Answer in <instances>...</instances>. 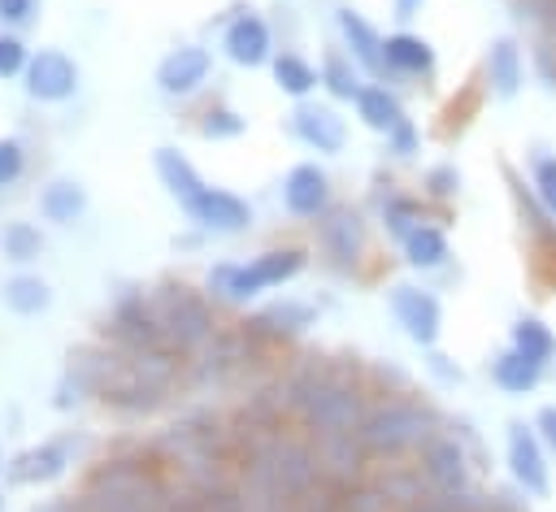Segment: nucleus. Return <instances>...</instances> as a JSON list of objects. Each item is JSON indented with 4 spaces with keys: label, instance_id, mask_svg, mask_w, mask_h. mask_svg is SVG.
Instances as JSON below:
<instances>
[{
    "label": "nucleus",
    "instance_id": "f03ea898",
    "mask_svg": "<svg viewBox=\"0 0 556 512\" xmlns=\"http://www.w3.org/2000/svg\"><path fill=\"white\" fill-rule=\"evenodd\" d=\"M447 425V417L417 395H382L378 404H369L365 421H361V443L374 460H404L417 456L439 430Z\"/></svg>",
    "mask_w": 556,
    "mask_h": 512
},
{
    "label": "nucleus",
    "instance_id": "bb28decb",
    "mask_svg": "<svg viewBox=\"0 0 556 512\" xmlns=\"http://www.w3.org/2000/svg\"><path fill=\"white\" fill-rule=\"evenodd\" d=\"M486 373H491V386H495V391H504V395H513V399L534 395V391L543 386V377H547V369H543V364L526 360V356H521V351H513V347L495 351V356H491V364H486Z\"/></svg>",
    "mask_w": 556,
    "mask_h": 512
},
{
    "label": "nucleus",
    "instance_id": "49530a36",
    "mask_svg": "<svg viewBox=\"0 0 556 512\" xmlns=\"http://www.w3.org/2000/svg\"><path fill=\"white\" fill-rule=\"evenodd\" d=\"M387 152H391V156H400V161H413V156L421 152V130H417V121H413V117H404V121L387 135Z\"/></svg>",
    "mask_w": 556,
    "mask_h": 512
},
{
    "label": "nucleus",
    "instance_id": "e433bc0d",
    "mask_svg": "<svg viewBox=\"0 0 556 512\" xmlns=\"http://www.w3.org/2000/svg\"><path fill=\"white\" fill-rule=\"evenodd\" d=\"M182 490L195 499V512H248L243 490H239V482L230 473L213 477V482H200V486H182Z\"/></svg>",
    "mask_w": 556,
    "mask_h": 512
},
{
    "label": "nucleus",
    "instance_id": "f3484780",
    "mask_svg": "<svg viewBox=\"0 0 556 512\" xmlns=\"http://www.w3.org/2000/svg\"><path fill=\"white\" fill-rule=\"evenodd\" d=\"M222 48H226V56H230L235 65H243V69L274 61V35H269V22H265L261 13H252V9L235 13V17L226 22Z\"/></svg>",
    "mask_w": 556,
    "mask_h": 512
},
{
    "label": "nucleus",
    "instance_id": "5701e85b",
    "mask_svg": "<svg viewBox=\"0 0 556 512\" xmlns=\"http://www.w3.org/2000/svg\"><path fill=\"white\" fill-rule=\"evenodd\" d=\"M256 338H265V343H282V338H300L304 330H313L317 325V308L313 304H304V299H274V304H265L252 321H243Z\"/></svg>",
    "mask_w": 556,
    "mask_h": 512
},
{
    "label": "nucleus",
    "instance_id": "c85d7f7f",
    "mask_svg": "<svg viewBox=\"0 0 556 512\" xmlns=\"http://www.w3.org/2000/svg\"><path fill=\"white\" fill-rule=\"evenodd\" d=\"M356 117H361V126L365 130H374V135H391L408 113H404V104H400V95L387 87V82H365L361 87V95H356Z\"/></svg>",
    "mask_w": 556,
    "mask_h": 512
},
{
    "label": "nucleus",
    "instance_id": "2f4dec72",
    "mask_svg": "<svg viewBox=\"0 0 556 512\" xmlns=\"http://www.w3.org/2000/svg\"><path fill=\"white\" fill-rule=\"evenodd\" d=\"M65 460H70V451L61 447V443H43V447H30V451H22V456H13V464L4 469L9 473V482H52V477H61L65 473Z\"/></svg>",
    "mask_w": 556,
    "mask_h": 512
},
{
    "label": "nucleus",
    "instance_id": "6ab92c4d",
    "mask_svg": "<svg viewBox=\"0 0 556 512\" xmlns=\"http://www.w3.org/2000/svg\"><path fill=\"white\" fill-rule=\"evenodd\" d=\"M313 451H317L321 473L330 482H339V486H352V482L369 477V460L374 456L365 451L361 434H321V438H313Z\"/></svg>",
    "mask_w": 556,
    "mask_h": 512
},
{
    "label": "nucleus",
    "instance_id": "13d9d810",
    "mask_svg": "<svg viewBox=\"0 0 556 512\" xmlns=\"http://www.w3.org/2000/svg\"><path fill=\"white\" fill-rule=\"evenodd\" d=\"M486 512H491V508H486Z\"/></svg>",
    "mask_w": 556,
    "mask_h": 512
},
{
    "label": "nucleus",
    "instance_id": "cd10ccee",
    "mask_svg": "<svg viewBox=\"0 0 556 512\" xmlns=\"http://www.w3.org/2000/svg\"><path fill=\"white\" fill-rule=\"evenodd\" d=\"M400 252H404V265H408L413 273H439V269L452 260L447 230L434 226V221H421V226L400 243Z\"/></svg>",
    "mask_w": 556,
    "mask_h": 512
},
{
    "label": "nucleus",
    "instance_id": "aec40b11",
    "mask_svg": "<svg viewBox=\"0 0 556 512\" xmlns=\"http://www.w3.org/2000/svg\"><path fill=\"white\" fill-rule=\"evenodd\" d=\"M208 74H213V52L200 48V43H182V48H174V52L161 56V65H156V87H161L165 95H191L195 87L208 82Z\"/></svg>",
    "mask_w": 556,
    "mask_h": 512
},
{
    "label": "nucleus",
    "instance_id": "20e7f679",
    "mask_svg": "<svg viewBox=\"0 0 556 512\" xmlns=\"http://www.w3.org/2000/svg\"><path fill=\"white\" fill-rule=\"evenodd\" d=\"M304 265H308L304 247H269V252H261L252 260H222V265H213L204 286L217 299H226V304H248L261 291H274L282 282L300 278Z\"/></svg>",
    "mask_w": 556,
    "mask_h": 512
},
{
    "label": "nucleus",
    "instance_id": "f257e3e1",
    "mask_svg": "<svg viewBox=\"0 0 556 512\" xmlns=\"http://www.w3.org/2000/svg\"><path fill=\"white\" fill-rule=\"evenodd\" d=\"M235 447H239L235 430L213 412H187L174 425H165L156 438V456L174 469L178 486H200V482L226 477Z\"/></svg>",
    "mask_w": 556,
    "mask_h": 512
},
{
    "label": "nucleus",
    "instance_id": "8fccbe9b",
    "mask_svg": "<svg viewBox=\"0 0 556 512\" xmlns=\"http://www.w3.org/2000/svg\"><path fill=\"white\" fill-rule=\"evenodd\" d=\"M30 61H26V48H22V39L17 35H0V78H13V74H22Z\"/></svg>",
    "mask_w": 556,
    "mask_h": 512
},
{
    "label": "nucleus",
    "instance_id": "1a4fd4ad",
    "mask_svg": "<svg viewBox=\"0 0 556 512\" xmlns=\"http://www.w3.org/2000/svg\"><path fill=\"white\" fill-rule=\"evenodd\" d=\"M417 464H421L430 490H473L478 486V460L447 425L417 451Z\"/></svg>",
    "mask_w": 556,
    "mask_h": 512
},
{
    "label": "nucleus",
    "instance_id": "c756f323",
    "mask_svg": "<svg viewBox=\"0 0 556 512\" xmlns=\"http://www.w3.org/2000/svg\"><path fill=\"white\" fill-rule=\"evenodd\" d=\"M508 347L521 351L526 360L543 364L547 373L556 369V334H552V325H547L543 317H534V312L513 317V325H508Z\"/></svg>",
    "mask_w": 556,
    "mask_h": 512
},
{
    "label": "nucleus",
    "instance_id": "9b49d317",
    "mask_svg": "<svg viewBox=\"0 0 556 512\" xmlns=\"http://www.w3.org/2000/svg\"><path fill=\"white\" fill-rule=\"evenodd\" d=\"M504 182H508V200H513V213H517V226L534 252V260H556V217L543 208V200L534 195V187H526V178L504 161Z\"/></svg>",
    "mask_w": 556,
    "mask_h": 512
},
{
    "label": "nucleus",
    "instance_id": "9d476101",
    "mask_svg": "<svg viewBox=\"0 0 556 512\" xmlns=\"http://www.w3.org/2000/svg\"><path fill=\"white\" fill-rule=\"evenodd\" d=\"M387 304H391V317L404 325V334H408L421 351H430V347L439 343V334H443V304H439V295H434L430 286L395 282V286L387 291Z\"/></svg>",
    "mask_w": 556,
    "mask_h": 512
},
{
    "label": "nucleus",
    "instance_id": "0eeeda50",
    "mask_svg": "<svg viewBox=\"0 0 556 512\" xmlns=\"http://www.w3.org/2000/svg\"><path fill=\"white\" fill-rule=\"evenodd\" d=\"M148 299H152V312H156V321H161L165 343H169L178 356H195V351L217 334L213 308H208V299H204L195 286H187V282H165V286H156Z\"/></svg>",
    "mask_w": 556,
    "mask_h": 512
},
{
    "label": "nucleus",
    "instance_id": "4be33fe9",
    "mask_svg": "<svg viewBox=\"0 0 556 512\" xmlns=\"http://www.w3.org/2000/svg\"><path fill=\"white\" fill-rule=\"evenodd\" d=\"M282 208L291 217H321L330 208V178L321 165L313 161H300L287 169L282 178Z\"/></svg>",
    "mask_w": 556,
    "mask_h": 512
},
{
    "label": "nucleus",
    "instance_id": "c9c22d12",
    "mask_svg": "<svg viewBox=\"0 0 556 512\" xmlns=\"http://www.w3.org/2000/svg\"><path fill=\"white\" fill-rule=\"evenodd\" d=\"M83 208H87V191L78 182H70V178L48 182L43 195H39V213L48 221H56V226H70L74 217H83Z\"/></svg>",
    "mask_w": 556,
    "mask_h": 512
},
{
    "label": "nucleus",
    "instance_id": "3c124183",
    "mask_svg": "<svg viewBox=\"0 0 556 512\" xmlns=\"http://www.w3.org/2000/svg\"><path fill=\"white\" fill-rule=\"evenodd\" d=\"M22 174V143L17 139H0V187H9Z\"/></svg>",
    "mask_w": 556,
    "mask_h": 512
},
{
    "label": "nucleus",
    "instance_id": "a18cd8bd",
    "mask_svg": "<svg viewBox=\"0 0 556 512\" xmlns=\"http://www.w3.org/2000/svg\"><path fill=\"white\" fill-rule=\"evenodd\" d=\"M243 130H248V117L235 113L230 104H213V108L204 113V121H200V135H204V139H235V135H243Z\"/></svg>",
    "mask_w": 556,
    "mask_h": 512
},
{
    "label": "nucleus",
    "instance_id": "dca6fc26",
    "mask_svg": "<svg viewBox=\"0 0 556 512\" xmlns=\"http://www.w3.org/2000/svg\"><path fill=\"white\" fill-rule=\"evenodd\" d=\"M382 65H387V78H421L430 82L434 69H439V56H434V43L417 30H391L382 39Z\"/></svg>",
    "mask_w": 556,
    "mask_h": 512
},
{
    "label": "nucleus",
    "instance_id": "c03bdc74",
    "mask_svg": "<svg viewBox=\"0 0 556 512\" xmlns=\"http://www.w3.org/2000/svg\"><path fill=\"white\" fill-rule=\"evenodd\" d=\"M0 247H4L9 260H35L43 252V239H39V230L30 221H13V226H4Z\"/></svg>",
    "mask_w": 556,
    "mask_h": 512
},
{
    "label": "nucleus",
    "instance_id": "6e6552de",
    "mask_svg": "<svg viewBox=\"0 0 556 512\" xmlns=\"http://www.w3.org/2000/svg\"><path fill=\"white\" fill-rule=\"evenodd\" d=\"M504 469H508V482L521 486L530 499H543L552 490V464H547V447H543L534 421H521V417L508 421V430H504Z\"/></svg>",
    "mask_w": 556,
    "mask_h": 512
},
{
    "label": "nucleus",
    "instance_id": "5fc2aeb1",
    "mask_svg": "<svg viewBox=\"0 0 556 512\" xmlns=\"http://www.w3.org/2000/svg\"><path fill=\"white\" fill-rule=\"evenodd\" d=\"M30 17H35V0H0V22L22 26V22H30Z\"/></svg>",
    "mask_w": 556,
    "mask_h": 512
},
{
    "label": "nucleus",
    "instance_id": "b1692460",
    "mask_svg": "<svg viewBox=\"0 0 556 512\" xmlns=\"http://www.w3.org/2000/svg\"><path fill=\"white\" fill-rule=\"evenodd\" d=\"M334 26H339V39H343V52H348L365 74L387 78V65H382V35H378L352 4L334 9Z\"/></svg>",
    "mask_w": 556,
    "mask_h": 512
},
{
    "label": "nucleus",
    "instance_id": "864d4df0",
    "mask_svg": "<svg viewBox=\"0 0 556 512\" xmlns=\"http://www.w3.org/2000/svg\"><path fill=\"white\" fill-rule=\"evenodd\" d=\"M152 512H195V499L182 490V486H169L161 499H156V508Z\"/></svg>",
    "mask_w": 556,
    "mask_h": 512
},
{
    "label": "nucleus",
    "instance_id": "4468645a",
    "mask_svg": "<svg viewBox=\"0 0 556 512\" xmlns=\"http://www.w3.org/2000/svg\"><path fill=\"white\" fill-rule=\"evenodd\" d=\"M526 69H530V61H526V52H521V43L513 35H495L486 43V52H482V82H486V91L495 100H517L521 87H526Z\"/></svg>",
    "mask_w": 556,
    "mask_h": 512
},
{
    "label": "nucleus",
    "instance_id": "f8f14e48",
    "mask_svg": "<svg viewBox=\"0 0 556 512\" xmlns=\"http://www.w3.org/2000/svg\"><path fill=\"white\" fill-rule=\"evenodd\" d=\"M317 243H321V252L330 256V265L352 269V265L365 256V243H369V226H365L361 208H352V204H330V208L317 217Z\"/></svg>",
    "mask_w": 556,
    "mask_h": 512
},
{
    "label": "nucleus",
    "instance_id": "412c9836",
    "mask_svg": "<svg viewBox=\"0 0 556 512\" xmlns=\"http://www.w3.org/2000/svg\"><path fill=\"white\" fill-rule=\"evenodd\" d=\"M26 91L43 104H56V100H70L78 91V65L56 52V48H43L39 56H30L26 65Z\"/></svg>",
    "mask_w": 556,
    "mask_h": 512
},
{
    "label": "nucleus",
    "instance_id": "4d7b16f0",
    "mask_svg": "<svg viewBox=\"0 0 556 512\" xmlns=\"http://www.w3.org/2000/svg\"><path fill=\"white\" fill-rule=\"evenodd\" d=\"M0 469H4V464H0Z\"/></svg>",
    "mask_w": 556,
    "mask_h": 512
},
{
    "label": "nucleus",
    "instance_id": "58836bf2",
    "mask_svg": "<svg viewBox=\"0 0 556 512\" xmlns=\"http://www.w3.org/2000/svg\"><path fill=\"white\" fill-rule=\"evenodd\" d=\"M404 512H486V490H430Z\"/></svg>",
    "mask_w": 556,
    "mask_h": 512
},
{
    "label": "nucleus",
    "instance_id": "ddd939ff",
    "mask_svg": "<svg viewBox=\"0 0 556 512\" xmlns=\"http://www.w3.org/2000/svg\"><path fill=\"white\" fill-rule=\"evenodd\" d=\"M182 213H187L200 230H208V234H243V230L252 226V204H248L243 195L222 191V187H208V182L182 204Z\"/></svg>",
    "mask_w": 556,
    "mask_h": 512
},
{
    "label": "nucleus",
    "instance_id": "603ef678",
    "mask_svg": "<svg viewBox=\"0 0 556 512\" xmlns=\"http://www.w3.org/2000/svg\"><path fill=\"white\" fill-rule=\"evenodd\" d=\"M534 430H539L543 447L556 456V404H543V408L534 412Z\"/></svg>",
    "mask_w": 556,
    "mask_h": 512
},
{
    "label": "nucleus",
    "instance_id": "09e8293b",
    "mask_svg": "<svg viewBox=\"0 0 556 512\" xmlns=\"http://www.w3.org/2000/svg\"><path fill=\"white\" fill-rule=\"evenodd\" d=\"M486 508L491 512H530V495L521 490V486H491L486 490Z\"/></svg>",
    "mask_w": 556,
    "mask_h": 512
},
{
    "label": "nucleus",
    "instance_id": "7c9ffc66",
    "mask_svg": "<svg viewBox=\"0 0 556 512\" xmlns=\"http://www.w3.org/2000/svg\"><path fill=\"white\" fill-rule=\"evenodd\" d=\"M269 74H274V87L291 100H308L317 87H321V69L308 65L300 52H274L269 61Z\"/></svg>",
    "mask_w": 556,
    "mask_h": 512
},
{
    "label": "nucleus",
    "instance_id": "2eb2a0df",
    "mask_svg": "<svg viewBox=\"0 0 556 512\" xmlns=\"http://www.w3.org/2000/svg\"><path fill=\"white\" fill-rule=\"evenodd\" d=\"M109 338L126 351H143V347H169L165 334H161V321L152 312V299L143 295H126L117 299L113 317H109Z\"/></svg>",
    "mask_w": 556,
    "mask_h": 512
},
{
    "label": "nucleus",
    "instance_id": "a211bd4d",
    "mask_svg": "<svg viewBox=\"0 0 556 512\" xmlns=\"http://www.w3.org/2000/svg\"><path fill=\"white\" fill-rule=\"evenodd\" d=\"M291 135H295L304 148L321 152V156H339L343 143H348L343 117H339L330 104H308V100L295 104V113H291Z\"/></svg>",
    "mask_w": 556,
    "mask_h": 512
},
{
    "label": "nucleus",
    "instance_id": "a19ab883",
    "mask_svg": "<svg viewBox=\"0 0 556 512\" xmlns=\"http://www.w3.org/2000/svg\"><path fill=\"white\" fill-rule=\"evenodd\" d=\"M526 61H530V74H534V82H543V91H556V30L530 35Z\"/></svg>",
    "mask_w": 556,
    "mask_h": 512
},
{
    "label": "nucleus",
    "instance_id": "4c0bfd02",
    "mask_svg": "<svg viewBox=\"0 0 556 512\" xmlns=\"http://www.w3.org/2000/svg\"><path fill=\"white\" fill-rule=\"evenodd\" d=\"M4 304L17 312V317H39L48 304H52V291L43 278H30V273H17L4 282Z\"/></svg>",
    "mask_w": 556,
    "mask_h": 512
},
{
    "label": "nucleus",
    "instance_id": "423d86ee",
    "mask_svg": "<svg viewBox=\"0 0 556 512\" xmlns=\"http://www.w3.org/2000/svg\"><path fill=\"white\" fill-rule=\"evenodd\" d=\"M369 412V395L361 382H352L343 369H326V377L308 391V399L300 404L295 421L304 425L308 438L321 434H361V421Z\"/></svg>",
    "mask_w": 556,
    "mask_h": 512
},
{
    "label": "nucleus",
    "instance_id": "393cba45",
    "mask_svg": "<svg viewBox=\"0 0 556 512\" xmlns=\"http://www.w3.org/2000/svg\"><path fill=\"white\" fill-rule=\"evenodd\" d=\"M239 490H243L248 512H300V499L252 456H243L239 464Z\"/></svg>",
    "mask_w": 556,
    "mask_h": 512
},
{
    "label": "nucleus",
    "instance_id": "39448f33",
    "mask_svg": "<svg viewBox=\"0 0 556 512\" xmlns=\"http://www.w3.org/2000/svg\"><path fill=\"white\" fill-rule=\"evenodd\" d=\"M169 486L143 460H109L91 473L78 512H152Z\"/></svg>",
    "mask_w": 556,
    "mask_h": 512
},
{
    "label": "nucleus",
    "instance_id": "473e14b6",
    "mask_svg": "<svg viewBox=\"0 0 556 512\" xmlns=\"http://www.w3.org/2000/svg\"><path fill=\"white\" fill-rule=\"evenodd\" d=\"M152 165H156V178L165 182V191H169L178 204H187V200L204 187V178L195 174V165H191L178 148H156V152H152Z\"/></svg>",
    "mask_w": 556,
    "mask_h": 512
},
{
    "label": "nucleus",
    "instance_id": "f704fd0d",
    "mask_svg": "<svg viewBox=\"0 0 556 512\" xmlns=\"http://www.w3.org/2000/svg\"><path fill=\"white\" fill-rule=\"evenodd\" d=\"M321 87L334 95V100H348V104H356V95H361V74H356V61L343 52V48H330L326 56H321Z\"/></svg>",
    "mask_w": 556,
    "mask_h": 512
},
{
    "label": "nucleus",
    "instance_id": "72a5a7b5",
    "mask_svg": "<svg viewBox=\"0 0 556 512\" xmlns=\"http://www.w3.org/2000/svg\"><path fill=\"white\" fill-rule=\"evenodd\" d=\"M382 230H387V239H395V243H404L421 221H430L426 217V204L417 200V195H404V191H387V200H382Z\"/></svg>",
    "mask_w": 556,
    "mask_h": 512
},
{
    "label": "nucleus",
    "instance_id": "de8ad7c7",
    "mask_svg": "<svg viewBox=\"0 0 556 512\" xmlns=\"http://www.w3.org/2000/svg\"><path fill=\"white\" fill-rule=\"evenodd\" d=\"M426 373H430L439 386H460V382H465V369H460L447 351H439V347L426 351Z\"/></svg>",
    "mask_w": 556,
    "mask_h": 512
},
{
    "label": "nucleus",
    "instance_id": "a878e982",
    "mask_svg": "<svg viewBox=\"0 0 556 512\" xmlns=\"http://www.w3.org/2000/svg\"><path fill=\"white\" fill-rule=\"evenodd\" d=\"M369 482L395 503V512H404V508H413L417 499L430 495V482H426L417 456H413V460H387V464L369 469Z\"/></svg>",
    "mask_w": 556,
    "mask_h": 512
},
{
    "label": "nucleus",
    "instance_id": "37998d69",
    "mask_svg": "<svg viewBox=\"0 0 556 512\" xmlns=\"http://www.w3.org/2000/svg\"><path fill=\"white\" fill-rule=\"evenodd\" d=\"M508 13L517 26H526L530 35L556 30V0H508Z\"/></svg>",
    "mask_w": 556,
    "mask_h": 512
},
{
    "label": "nucleus",
    "instance_id": "7ed1b4c3",
    "mask_svg": "<svg viewBox=\"0 0 556 512\" xmlns=\"http://www.w3.org/2000/svg\"><path fill=\"white\" fill-rule=\"evenodd\" d=\"M261 347L265 338H256L248 325L239 330H217L191 360H187V382L204 386V391H235V386H256L252 373L261 369Z\"/></svg>",
    "mask_w": 556,
    "mask_h": 512
},
{
    "label": "nucleus",
    "instance_id": "79ce46f5",
    "mask_svg": "<svg viewBox=\"0 0 556 512\" xmlns=\"http://www.w3.org/2000/svg\"><path fill=\"white\" fill-rule=\"evenodd\" d=\"M530 187L543 200V208L556 217V152H547V148L530 152Z\"/></svg>",
    "mask_w": 556,
    "mask_h": 512
},
{
    "label": "nucleus",
    "instance_id": "6e6d98bb",
    "mask_svg": "<svg viewBox=\"0 0 556 512\" xmlns=\"http://www.w3.org/2000/svg\"><path fill=\"white\" fill-rule=\"evenodd\" d=\"M421 4H426V0H391V9H395L400 22H413V17L421 13Z\"/></svg>",
    "mask_w": 556,
    "mask_h": 512
},
{
    "label": "nucleus",
    "instance_id": "ea45409f",
    "mask_svg": "<svg viewBox=\"0 0 556 512\" xmlns=\"http://www.w3.org/2000/svg\"><path fill=\"white\" fill-rule=\"evenodd\" d=\"M460 169L452 165V161H439V165H430L426 174H421V200H430V204H452L456 195H460Z\"/></svg>",
    "mask_w": 556,
    "mask_h": 512
}]
</instances>
